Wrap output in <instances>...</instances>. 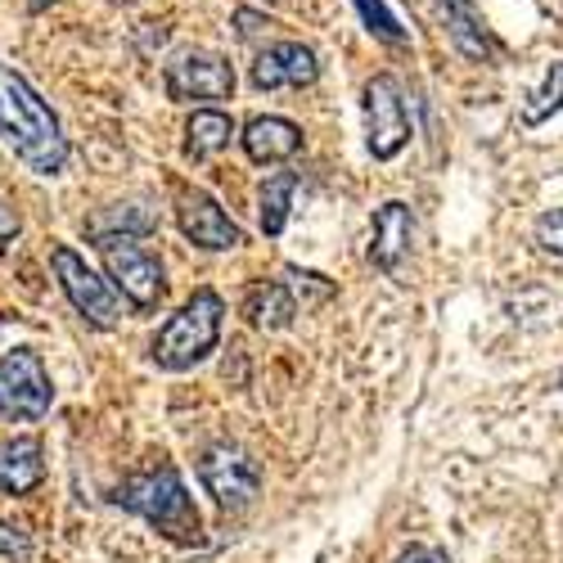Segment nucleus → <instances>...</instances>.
Returning <instances> with one entry per match:
<instances>
[{
    "mask_svg": "<svg viewBox=\"0 0 563 563\" xmlns=\"http://www.w3.org/2000/svg\"><path fill=\"white\" fill-rule=\"evenodd\" d=\"M163 86H167V96L180 100V104H190V100H230L234 96V68H230L225 55L190 45V51L172 55V64L163 68Z\"/></svg>",
    "mask_w": 563,
    "mask_h": 563,
    "instance_id": "9",
    "label": "nucleus"
},
{
    "mask_svg": "<svg viewBox=\"0 0 563 563\" xmlns=\"http://www.w3.org/2000/svg\"><path fill=\"white\" fill-rule=\"evenodd\" d=\"M285 289L294 294L298 311H311L320 302L334 298V279H324L320 271H298V266H285Z\"/></svg>",
    "mask_w": 563,
    "mask_h": 563,
    "instance_id": "20",
    "label": "nucleus"
},
{
    "mask_svg": "<svg viewBox=\"0 0 563 563\" xmlns=\"http://www.w3.org/2000/svg\"><path fill=\"white\" fill-rule=\"evenodd\" d=\"M150 230H154V212L140 208V203H109L86 221L90 240H104V234H135L140 240V234H150Z\"/></svg>",
    "mask_w": 563,
    "mask_h": 563,
    "instance_id": "19",
    "label": "nucleus"
},
{
    "mask_svg": "<svg viewBox=\"0 0 563 563\" xmlns=\"http://www.w3.org/2000/svg\"><path fill=\"white\" fill-rule=\"evenodd\" d=\"M559 388H563V374H559Z\"/></svg>",
    "mask_w": 563,
    "mask_h": 563,
    "instance_id": "28",
    "label": "nucleus"
},
{
    "mask_svg": "<svg viewBox=\"0 0 563 563\" xmlns=\"http://www.w3.org/2000/svg\"><path fill=\"white\" fill-rule=\"evenodd\" d=\"M294 195H298V176L294 172H275L266 185H262V230L271 234V240H279L289 225V212H294Z\"/></svg>",
    "mask_w": 563,
    "mask_h": 563,
    "instance_id": "18",
    "label": "nucleus"
},
{
    "mask_svg": "<svg viewBox=\"0 0 563 563\" xmlns=\"http://www.w3.org/2000/svg\"><path fill=\"white\" fill-rule=\"evenodd\" d=\"M176 225L195 249L208 253H230L244 244V230L230 221V212L208 195V190H180L176 199Z\"/></svg>",
    "mask_w": 563,
    "mask_h": 563,
    "instance_id": "10",
    "label": "nucleus"
},
{
    "mask_svg": "<svg viewBox=\"0 0 563 563\" xmlns=\"http://www.w3.org/2000/svg\"><path fill=\"white\" fill-rule=\"evenodd\" d=\"M0 554H10V559H27V537L19 528H10L5 519H0Z\"/></svg>",
    "mask_w": 563,
    "mask_h": 563,
    "instance_id": "25",
    "label": "nucleus"
},
{
    "mask_svg": "<svg viewBox=\"0 0 563 563\" xmlns=\"http://www.w3.org/2000/svg\"><path fill=\"white\" fill-rule=\"evenodd\" d=\"M113 500L122 509H131L135 519H145L150 528H158L176 545H195L203 537V519L190 500V487H185V478L172 464H158V468H145V474L126 478Z\"/></svg>",
    "mask_w": 563,
    "mask_h": 563,
    "instance_id": "2",
    "label": "nucleus"
},
{
    "mask_svg": "<svg viewBox=\"0 0 563 563\" xmlns=\"http://www.w3.org/2000/svg\"><path fill=\"white\" fill-rule=\"evenodd\" d=\"M100 257H104V271L113 279V289H122V298L140 311L150 316L158 311L163 302V262L135 240V234H104V240H96Z\"/></svg>",
    "mask_w": 563,
    "mask_h": 563,
    "instance_id": "4",
    "label": "nucleus"
},
{
    "mask_svg": "<svg viewBox=\"0 0 563 563\" xmlns=\"http://www.w3.org/2000/svg\"><path fill=\"white\" fill-rule=\"evenodd\" d=\"M550 113H563V59L545 73V81H541V90L532 96V104L523 109V122L528 126H541Z\"/></svg>",
    "mask_w": 563,
    "mask_h": 563,
    "instance_id": "21",
    "label": "nucleus"
},
{
    "mask_svg": "<svg viewBox=\"0 0 563 563\" xmlns=\"http://www.w3.org/2000/svg\"><path fill=\"white\" fill-rule=\"evenodd\" d=\"M199 483H203V492H208L221 509L240 514V509H249V505L262 496V464H257L244 446L212 442V446L199 455Z\"/></svg>",
    "mask_w": 563,
    "mask_h": 563,
    "instance_id": "7",
    "label": "nucleus"
},
{
    "mask_svg": "<svg viewBox=\"0 0 563 563\" xmlns=\"http://www.w3.org/2000/svg\"><path fill=\"white\" fill-rule=\"evenodd\" d=\"M397 563H446L438 550H424V545H415V550H406Z\"/></svg>",
    "mask_w": 563,
    "mask_h": 563,
    "instance_id": "27",
    "label": "nucleus"
},
{
    "mask_svg": "<svg viewBox=\"0 0 563 563\" xmlns=\"http://www.w3.org/2000/svg\"><path fill=\"white\" fill-rule=\"evenodd\" d=\"M244 316H249L253 330L279 334V330H289V324H294L298 302H294V294L285 289V279H262V285H253V289H249Z\"/></svg>",
    "mask_w": 563,
    "mask_h": 563,
    "instance_id": "16",
    "label": "nucleus"
},
{
    "mask_svg": "<svg viewBox=\"0 0 563 563\" xmlns=\"http://www.w3.org/2000/svg\"><path fill=\"white\" fill-rule=\"evenodd\" d=\"M320 77L316 51L302 41H275L253 59V86L257 90H279V86H311Z\"/></svg>",
    "mask_w": 563,
    "mask_h": 563,
    "instance_id": "11",
    "label": "nucleus"
},
{
    "mask_svg": "<svg viewBox=\"0 0 563 563\" xmlns=\"http://www.w3.org/2000/svg\"><path fill=\"white\" fill-rule=\"evenodd\" d=\"M0 145L36 176H59L68 167V135L55 109L10 64H0Z\"/></svg>",
    "mask_w": 563,
    "mask_h": 563,
    "instance_id": "1",
    "label": "nucleus"
},
{
    "mask_svg": "<svg viewBox=\"0 0 563 563\" xmlns=\"http://www.w3.org/2000/svg\"><path fill=\"white\" fill-rule=\"evenodd\" d=\"M240 140H244V154L253 163L271 167V163H285V158H294L302 150V126L289 122V118H271L266 113V118H253Z\"/></svg>",
    "mask_w": 563,
    "mask_h": 563,
    "instance_id": "14",
    "label": "nucleus"
},
{
    "mask_svg": "<svg viewBox=\"0 0 563 563\" xmlns=\"http://www.w3.org/2000/svg\"><path fill=\"white\" fill-rule=\"evenodd\" d=\"M532 234H537V244H541L550 257H559V262H563V208H550V212H541Z\"/></svg>",
    "mask_w": 563,
    "mask_h": 563,
    "instance_id": "23",
    "label": "nucleus"
},
{
    "mask_svg": "<svg viewBox=\"0 0 563 563\" xmlns=\"http://www.w3.org/2000/svg\"><path fill=\"white\" fill-rule=\"evenodd\" d=\"M410 240H415V212L406 203H384L374 212V234H369V262L397 275L401 271V257L410 253Z\"/></svg>",
    "mask_w": 563,
    "mask_h": 563,
    "instance_id": "12",
    "label": "nucleus"
},
{
    "mask_svg": "<svg viewBox=\"0 0 563 563\" xmlns=\"http://www.w3.org/2000/svg\"><path fill=\"white\" fill-rule=\"evenodd\" d=\"M356 10H361L365 27L379 36V41H388V45H401L406 41V32L397 27V19H393V10L384 5V0H356Z\"/></svg>",
    "mask_w": 563,
    "mask_h": 563,
    "instance_id": "22",
    "label": "nucleus"
},
{
    "mask_svg": "<svg viewBox=\"0 0 563 563\" xmlns=\"http://www.w3.org/2000/svg\"><path fill=\"white\" fill-rule=\"evenodd\" d=\"M433 10H438L451 45L464 59H474V64L492 59V36H487V27L478 19V0H433Z\"/></svg>",
    "mask_w": 563,
    "mask_h": 563,
    "instance_id": "13",
    "label": "nucleus"
},
{
    "mask_svg": "<svg viewBox=\"0 0 563 563\" xmlns=\"http://www.w3.org/2000/svg\"><path fill=\"white\" fill-rule=\"evenodd\" d=\"M221 320H225V302L217 289H195L190 298H185V307L163 324V330L154 334V365L158 369H195L199 361H208L221 343Z\"/></svg>",
    "mask_w": 563,
    "mask_h": 563,
    "instance_id": "3",
    "label": "nucleus"
},
{
    "mask_svg": "<svg viewBox=\"0 0 563 563\" xmlns=\"http://www.w3.org/2000/svg\"><path fill=\"white\" fill-rule=\"evenodd\" d=\"M51 266H55V279H59V289L64 298L73 302V311L86 320V324H96V330H118V320H122V298L113 289V279L96 275L86 266V257L68 244H55L51 249Z\"/></svg>",
    "mask_w": 563,
    "mask_h": 563,
    "instance_id": "5",
    "label": "nucleus"
},
{
    "mask_svg": "<svg viewBox=\"0 0 563 563\" xmlns=\"http://www.w3.org/2000/svg\"><path fill=\"white\" fill-rule=\"evenodd\" d=\"M234 23H240V36H257V27H271V19H257L253 10H240Z\"/></svg>",
    "mask_w": 563,
    "mask_h": 563,
    "instance_id": "26",
    "label": "nucleus"
},
{
    "mask_svg": "<svg viewBox=\"0 0 563 563\" xmlns=\"http://www.w3.org/2000/svg\"><path fill=\"white\" fill-rule=\"evenodd\" d=\"M19 234H23V217L10 203H0V257L10 253V244L19 240Z\"/></svg>",
    "mask_w": 563,
    "mask_h": 563,
    "instance_id": "24",
    "label": "nucleus"
},
{
    "mask_svg": "<svg viewBox=\"0 0 563 563\" xmlns=\"http://www.w3.org/2000/svg\"><path fill=\"white\" fill-rule=\"evenodd\" d=\"M45 478L41 438H0V492L23 496Z\"/></svg>",
    "mask_w": 563,
    "mask_h": 563,
    "instance_id": "15",
    "label": "nucleus"
},
{
    "mask_svg": "<svg viewBox=\"0 0 563 563\" xmlns=\"http://www.w3.org/2000/svg\"><path fill=\"white\" fill-rule=\"evenodd\" d=\"M361 109H365V145L369 154L388 163L406 150L410 140V113H406V96L401 81L393 73H374L361 90Z\"/></svg>",
    "mask_w": 563,
    "mask_h": 563,
    "instance_id": "8",
    "label": "nucleus"
},
{
    "mask_svg": "<svg viewBox=\"0 0 563 563\" xmlns=\"http://www.w3.org/2000/svg\"><path fill=\"white\" fill-rule=\"evenodd\" d=\"M230 135H234V122L230 113L221 109H195V118L185 122V158H212L230 145Z\"/></svg>",
    "mask_w": 563,
    "mask_h": 563,
    "instance_id": "17",
    "label": "nucleus"
},
{
    "mask_svg": "<svg viewBox=\"0 0 563 563\" xmlns=\"http://www.w3.org/2000/svg\"><path fill=\"white\" fill-rule=\"evenodd\" d=\"M51 401H55L51 369L32 347H14L0 356V415L32 424V419L51 415Z\"/></svg>",
    "mask_w": 563,
    "mask_h": 563,
    "instance_id": "6",
    "label": "nucleus"
}]
</instances>
